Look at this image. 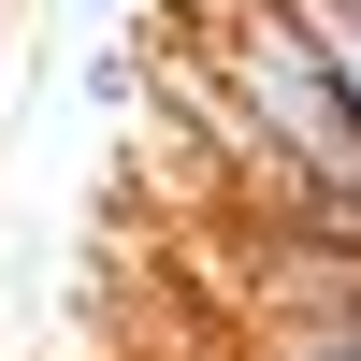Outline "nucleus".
I'll return each instance as SVG.
<instances>
[{
  "label": "nucleus",
  "mask_w": 361,
  "mask_h": 361,
  "mask_svg": "<svg viewBox=\"0 0 361 361\" xmlns=\"http://www.w3.org/2000/svg\"><path fill=\"white\" fill-rule=\"evenodd\" d=\"M73 15H87V0H73Z\"/></svg>",
  "instance_id": "f03ea898"
},
{
  "label": "nucleus",
  "mask_w": 361,
  "mask_h": 361,
  "mask_svg": "<svg viewBox=\"0 0 361 361\" xmlns=\"http://www.w3.org/2000/svg\"><path fill=\"white\" fill-rule=\"evenodd\" d=\"M260 361H361V318H304V333H260Z\"/></svg>",
  "instance_id": "f257e3e1"
}]
</instances>
